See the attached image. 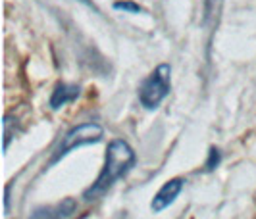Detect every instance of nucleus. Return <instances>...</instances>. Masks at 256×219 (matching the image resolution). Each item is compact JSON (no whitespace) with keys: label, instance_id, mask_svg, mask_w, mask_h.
I'll return each mask as SVG.
<instances>
[{"label":"nucleus","instance_id":"obj_1","mask_svg":"<svg viewBox=\"0 0 256 219\" xmlns=\"http://www.w3.org/2000/svg\"><path fill=\"white\" fill-rule=\"evenodd\" d=\"M133 162H135V152L131 150V146H129L128 142L124 141L110 142L108 152H106V164H104L98 179L94 181V185L85 193V198L92 200L98 194H102L106 189H110L116 179H120L122 175L128 173L129 168L133 166Z\"/></svg>","mask_w":256,"mask_h":219},{"label":"nucleus","instance_id":"obj_2","mask_svg":"<svg viewBox=\"0 0 256 219\" xmlns=\"http://www.w3.org/2000/svg\"><path fill=\"white\" fill-rule=\"evenodd\" d=\"M170 65L162 64L154 69L148 77L142 81L141 89H139V100L144 108H156L158 104L162 102L170 92Z\"/></svg>","mask_w":256,"mask_h":219},{"label":"nucleus","instance_id":"obj_3","mask_svg":"<svg viewBox=\"0 0 256 219\" xmlns=\"http://www.w3.org/2000/svg\"><path fill=\"white\" fill-rule=\"evenodd\" d=\"M100 137H102V127L100 125H96V123H83V125L72 129L66 135L62 144H60V150H58V154H56L54 160H58L60 156L68 154L70 150H74V148L81 146V144L100 141Z\"/></svg>","mask_w":256,"mask_h":219},{"label":"nucleus","instance_id":"obj_4","mask_svg":"<svg viewBox=\"0 0 256 219\" xmlns=\"http://www.w3.org/2000/svg\"><path fill=\"white\" fill-rule=\"evenodd\" d=\"M181 187H183V181L181 179H172L168 181L166 185L158 191V194L154 196L152 200V210L154 212H160V210H164L166 206H170L174 200H176V196L180 194Z\"/></svg>","mask_w":256,"mask_h":219},{"label":"nucleus","instance_id":"obj_5","mask_svg":"<svg viewBox=\"0 0 256 219\" xmlns=\"http://www.w3.org/2000/svg\"><path fill=\"white\" fill-rule=\"evenodd\" d=\"M74 210H76V202L68 198V200H64L62 204L37 210L31 219H64V218H68L70 214H74Z\"/></svg>","mask_w":256,"mask_h":219},{"label":"nucleus","instance_id":"obj_6","mask_svg":"<svg viewBox=\"0 0 256 219\" xmlns=\"http://www.w3.org/2000/svg\"><path fill=\"white\" fill-rule=\"evenodd\" d=\"M77 94H79V87L62 83V85H58L56 90H54V94H52V98H50V106L52 108H60V106H64V104L76 100Z\"/></svg>","mask_w":256,"mask_h":219},{"label":"nucleus","instance_id":"obj_7","mask_svg":"<svg viewBox=\"0 0 256 219\" xmlns=\"http://www.w3.org/2000/svg\"><path fill=\"white\" fill-rule=\"evenodd\" d=\"M116 8L118 10H128V12H141V6L133 4V2H116Z\"/></svg>","mask_w":256,"mask_h":219}]
</instances>
